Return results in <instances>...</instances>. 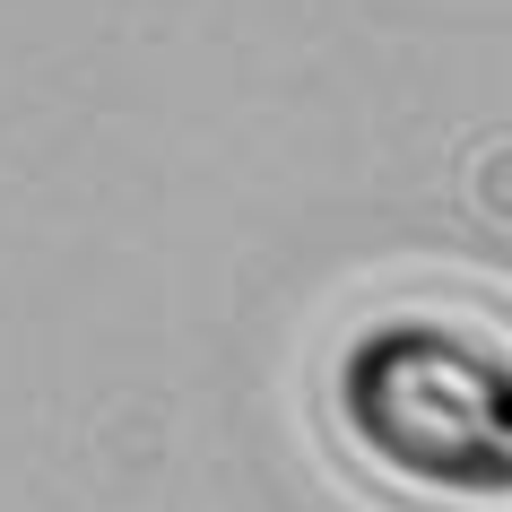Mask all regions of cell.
<instances>
[{
    "label": "cell",
    "instance_id": "cell-1",
    "mask_svg": "<svg viewBox=\"0 0 512 512\" xmlns=\"http://www.w3.org/2000/svg\"><path fill=\"white\" fill-rule=\"evenodd\" d=\"M339 417L408 486L504 504L512 495V356L460 322H374L339 356Z\"/></svg>",
    "mask_w": 512,
    "mask_h": 512
}]
</instances>
